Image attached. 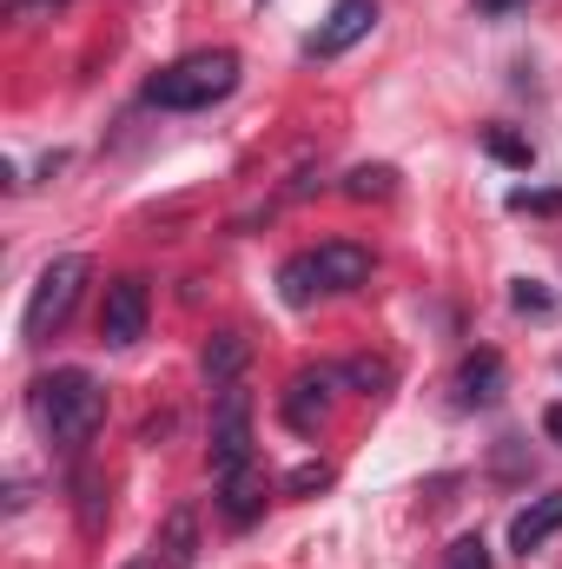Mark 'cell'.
<instances>
[{"mask_svg": "<svg viewBox=\"0 0 562 569\" xmlns=\"http://www.w3.org/2000/svg\"><path fill=\"white\" fill-rule=\"evenodd\" d=\"M232 87H239V53H232V47H199V53L159 67V73L145 80V100L165 107V113H205V107H219Z\"/></svg>", "mask_w": 562, "mask_h": 569, "instance_id": "obj_1", "label": "cell"}, {"mask_svg": "<svg viewBox=\"0 0 562 569\" xmlns=\"http://www.w3.org/2000/svg\"><path fill=\"white\" fill-rule=\"evenodd\" d=\"M33 418L60 450H80L107 418V391L93 385V371H53L33 385Z\"/></svg>", "mask_w": 562, "mask_h": 569, "instance_id": "obj_2", "label": "cell"}, {"mask_svg": "<svg viewBox=\"0 0 562 569\" xmlns=\"http://www.w3.org/2000/svg\"><path fill=\"white\" fill-rule=\"evenodd\" d=\"M87 279H93L87 252H60V259H47V266H40V279H33V298H27L20 338H27V345H47V338L73 318V305H80Z\"/></svg>", "mask_w": 562, "mask_h": 569, "instance_id": "obj_3", "label": "cell"}, {"mask_svg": "<svg viewBox=\"0 0 562 569\" xmlns=\"http://www.w3.org/2000/svg\"><path fill=\"white\" fill-rule=\"evenodd\" d=\"M252 463V391L225 385L212 398V477H232Z\"/></svg>", "mask_w": 562, "mask_h": 569, "instance_id": "obj_4", "label": "cell"}, {"mask_svg": "<svg viewBox=\"0 0 562 569\" xmlns=\"http://www.w3.org/2000/svg\"><path fill=\"white\" fill-rule=\"evenodd\" d=\"M344 385V371H331V365H311V371H298L291 385H284V398H279V411H284V425L298 430V437H311V430L331 418V391Z\"/></svg>", "mask_w": 562, "mask_h": 569, "instance_id": "obj_5", "label": "cell"}, {"mask_svg": "<svg viewBox=\"0 0 562 569\" xmlns=\"http://www.w3.org/2000/svg\"><path fill=\"white\" fill-rule=\"evenodd\" d=\"M371 27H378V0H338V7L324 13V27L304 40V53H311V60H338V53H351Z\"/></svg>", "mask_w": 562, "mask_h": 569, "instance_id": "obj_6", "label": "cell"}, {"mask_svg": "<svg viewBox=\"0 0 562 569\" xmlns=\"http://www.w3.org/2000/svg\"><path fill=\"white\" fill-rule=\"evenodd\" d=\"M145 311H152V298H145V279H113L107 284V305H100V338L107 345H133L145 338Z\"/></svg>", "mask_w": 562, "mask_h": 569, "instance_id": "obj_7", "label": "cell"}, {"mask_svg": "<svg viewBox=\"0 0 562 569\" xmlns=\"http://www.w3.org/2000/svg\"><path fill=\"white\" fill-rule=\"evenodd\" d=\"M311 266H318V284H324V291H358V284H371V252H364L358 239H331V246H318Z\"/></svg>", "mask_w": 562, "mask_h": 569, "instance_id": "obj_8", "label": "cell"}, {"mask_svg": "<svg viewBox=\"0 0 562 569\" xmlns=\"http://www.w3.org/2000/svg\"><path fill=\"white\" fill-rule=\"evenodd\" d=\"M503 378H510V371H503L496 351H470V358L456 365V405H463V411L496 405V398H503Z\"/></svg>", "mask_w": 562, "mask_h": 569, "instance_id": "obj_9", "label": "cell"}, {"mask_svg": "<svg viewBox=\"0 0 562 569\" xmlns=\"http://www.w3.org/2000/svg\"><path fill=\"white\" fill-rule=\"evenodd\" d=\"M245 358H252V338H245V331H212L205 351H199V371H205L212 391H225V385H239Z\"/></svg>", "mask_w": 562, "mask_h": 569, "instance_id": "obj_10", "label": "cell"}, {"mask_svg": "<svg viewBox=\"0 0 562 569\" xmlns=\"http://www.w3.org/2000/svg\"><path fill=\"white\" fill-rule=\"evenodd\" d=\"M556 530H562V490H550V497H536L530 510H516V517H510V550H516V557H530V550H543Z\"/></svg>", "mask_w": 562, "mask_h": 569, "instance_id": "obj_11", "label": "cell"}, {"mask_svg": "<svg viewBox=\"0 0 562 569\" xmlns=\"http://www.w3.org/2000/svg\"><path fill=\"white\" fill-rule=\"evenodd\" d=\"M259 503H265V490H259V477H252V463L245 470H232V477H219V510H225V523H252L259 517Z\"/></svg>", "mask_w": 562, "mask_h": 569, "instance_id": "obj_12", "label": "cell"}, {"mask_svg": "<svg viewBox=\"0 0 562 569\" xmlns=\"http://www.w3.org/2000/svg\"><path fill=\"white\" fill-rule=\"evenodd\" d=\"M192 550H199V517L192 510H172L165 517V537H159V557H165V569H185Z\"/></svg>", "mask_w": 562, "mask_h": 569, "instance_id": "obj_13", "label": "cell"}, {"mask_svg": "<svg viewBox=\"0 0 562 569\" xmlns=\"http://www.w3.org/2000/svg\"><path fill=\"white\" fill-rule=\"evenodd\" d=\"M318 291H324V284H318V266H311V252L284 259V272H279V298H284V305H298V311H304Z\"/></svg>", "mask_w": 562, "mask_h": 569, "instance_id": "obj_14", "label": "cell"}, {"mask_svg": "<svg viewBox=\"0 0 562 569\" xmlns=\"http://www.w3.org/2000/svg\"><path fill=\"white\" fill-rule=\"evenodd\" d=\"M398 192V166H358L344 172V199H391Z\"/></svg>", "mask_w": 562, "mask_h": 569, "instance_id": "obj_15", "label": "cell"}, {"mask_svg": "<svg viewBox=\"0 0 562 569\" xmlns=\"http://www.w3.org/2000/svg\"><path fill=\"white\" fill-rule=\"evenodd\" d=\"M391 378H398V371H391L384 358H351V365H344V385H358V391H371V398H384Z\"/></svg>", "mask_w": 562, "mask_h": 569, "instance_id": "obj_16", "label": "cell"}, {"mask_svg": "<svg viewBox=\"0 0 562 569\" xmlns=\"http://www.w3.org/2000/svg\"><path fill=\"white\" fill-rule=\"evenodd\" d=\"M443 569H490V543H483V537H456V543L443 550Z\"/></svg>", "mask_w": 562, "mask_h": 569, "instance_id": "obj_17", "label": "cell"}, {"mask_svg": "<svg viewBox=\"0 0 562 569\" xmlns=\"http://www.w3.org/2000/svg\"><path fill=\"white\" fill-rule=\"evenodd\" d=\"M324 483H331L324 463H298V470L284 477V497H311V490H324Z\"/></svg>", "mask_w": 562, "mask_h": 569, "instance_id": "obj_18", "label": "cell"}, {"mask_svg": "<svg viewBox=\"0 0 562 569\" xmlns=\"http://www.w3.org/2000/svg\"><path fill=\"white\" fill-rule=\"evenodd\" d=\"M516 212H562V192H510Z\"/></svg>", "mask_w": 562, "mask_h": 569, "instance_id": "obj_19", "label": "cell"}, {"mask_svg": "<svg viewBox=\"0 0 562 569\" xmlns=\"http://www.w3.org/2000/svg\"><path fill=\"white\" fill-rule=\"evenodd\" d=\"M510 298H516V311H550V291H543L536 279H516V291H510Z\"/></svg>", "mask_w": 562, "mask_h": 569, "instance_id": "obj_20", "label": "cell"}, {"mask_svg": "<svg viewBox=\"0 0 562 569\" xmlns=\"http://www.w3.org/2000/svg\"><path fill=\"white\" fill-rule=\"evenodd\" d=\"M490 152H496V159H510V166H530V146L510 140V133H490Z\"/></svg>", "mask_w": 562, "mask_h": 569, "instance_id": "obj_21", "label": "cell"}, {"mask_svg": "<svg viewBox=\"0 0 562 569\" xmlns=\"http://www.w3.org/2000/svg\"><path fill=\"white\" fill-rule=\"evenodd\" d=\"M470 7H476L483 20H510V13H516V7H530V0H470Z\"/></svg>", "mask_w": 562, "mask_h": 569, "instance_id": "obj_22", "label": "cell"}, {"mask_svg": "<svg viewBox=\"0 0 562 569\" xmlns=\"http://www.w3.org/2000/svg\"><path fill=\"white\" fill-rule=\"evenodd\" d=\"M543 430H550V437L562 443V405H550V411H543Z\"/></svg>", "mask_w": 562, "mask_h": 569, "instance_id": "obj_23", "label": "cell"}, {"mask_svg": "<svg viewBox=\"0 0 562 569\" xmlns=\"http://www.w3.org/2000/svg\"><path fill=\"white\" fill-rule=\"evenodd\" d=\"M13 7H27V13H53V7H67V0H13Z\"/></svg>", "mask_w": 562, "mask_h": 569, "instance_id": "obj_24", "label": "cell"}]
</instances>
